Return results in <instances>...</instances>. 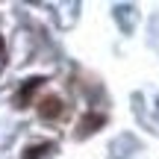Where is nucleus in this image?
Here are the masks:
<instances>
[{"instance_id":"nucleus-4","label":"nucleus","mask_w":159,"mask_h":159,"mask_svg":"<svg viewBox=\"0 0 159 159\" xmlns=\"http://www.w3.org/2000/svg\"><path fill=\"white\" fill-rule=\"evenodd\" d=\"M103 115H85L83 118V130H80V136H89V133H94V130H100V124H103Z\"/></svg>"},{"instance_id":"nucleus-3","label":"nucleus","mask_w":159,"mask_h":159,"mask_svg":"<svg viewBox=\"0 0 159 159\" xmlns=\"http://www.w3.org/2000/svg\"><path fill=\"white\" fill-rule=\"evenodd\" d=\"M53 150V142H44V144H30L27 150H24V156L21 159H41V156H47Z\"/></svg>"},{"instance_id":"nucleus-5","label":"nucleus","mask_w":159,"mask_h":159,"mask_svg":"<svg viewBox=\"0 0 159 159\" xmlns=\"http://www.w3.org/2000/svg\"><path fill=\"white\" fill-rule=\"evenodd\" d=\"M0 53H3V39H0Z\"/></svg>"},{"instance_id":"nucleus-2","label":"nucleus","mask_w":159,"mask_h":159,"mask_svg":"<svg viewBox=\"0 0 159 159\" xmlns=\"http://www.w3.org/2000/svg\"><path fill=\"white\" fill-rule=\"evenodd\" d=\"M41 85H44V80H41V77H33V80H30V83H27V85H24V89L15 94V106H18V109L30 106V97H33L35 91L41 89Z\"/></svg>"},{"instance_id":"nucleus-1","label":"nucleus","mask_w":159,"mask_h":159,"mask_svg":"<svg viewBox=\"0 0 159 159\" xmlns=\"http://www.w3.org/2000/svg\"><path fill=\"white\" fill-rule=\"evenodd\" d=\"M62 112H65V103L59 100L56 94H47V97H41V100H39V115H41V118L53 121V118H59Z\"/></svg>"}]
</instances>
